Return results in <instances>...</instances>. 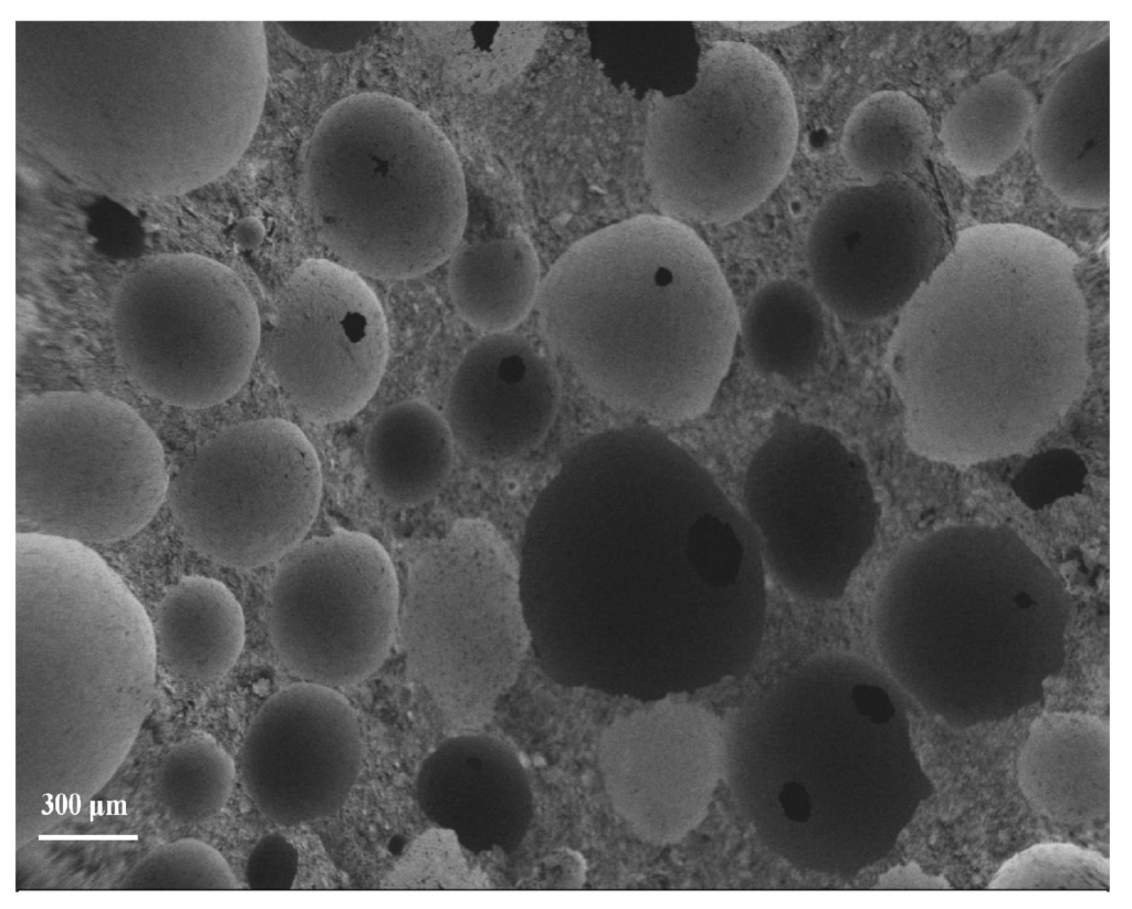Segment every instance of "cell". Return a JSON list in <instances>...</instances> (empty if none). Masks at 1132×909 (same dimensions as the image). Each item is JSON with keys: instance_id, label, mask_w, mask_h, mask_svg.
<instances>
[{"instance_id": "cell-1", "label": "cell", "mask_w": 1132, "mask_h": 909, "mask_svg": "<svg viewBox=\"0 0 1132 909\" xmlns=\"http://www.w3.org/2000/svg\"><path fill=\"white\" fill-rule=\"evenodd\" d=\"M704 473L661 431L608 429L574 446L538 495L520 561L531 646L567 686L639 678L700 634L703 599L738 589L735 516L701 509Z\"/></svg>"}, {"instance_id": "cell-2", "label": "cell", "mask_w": 1132, "mask_h": 909, "mask_svg": "<svg viewBox=\"0 0 1132 909\" xmlns=\"http://www.w3.org/2000/svg\"><path fill=\"white\" fill-rule=\"evenodd\" d=\"M1077 263L1029 226L957 233L889 343L915 452L956 466L996 460L1030 449L1066 416L1089 376Z\"/></svg>"}, {"instance_id": "cell-3", "label": "cell", "mask_w": 1132, "mask_h": 909, "mask_svg": "<svg viewBox=\"0 0 1132 909\" xmlns=\"http://www.w3.org/2000/svg\"><path fill=\"white\" fill-rule=\"evenodd\" d=\"M538 295L548 341L609 405L691 419L727 373L736 306L711 250L680 220L642 215L586 236Z\"/></svg>"}, {"instance_id": "cell-4", "label": "cell", "mask_w": 1132, "mask_h": 909, "mask_svg": "<svg viewBox=\"0 0 1132 909\" xmlns=\"http://www.w3.org/2000/svg\"><path fill=\"white\" fill-rule=\"evenodd\" d=\"M109 65L82 69L19 128L74 181L114 196H168L227 173L259 124L263 23H196ZM154 41L151 42V45Z\"/></svg>"}, {"instance_id": "cell-5", "label": "cell", "mask_w": 1132, "mask_h": 909, "mask_svg": "<svg viewBox=\"0 0 1132 909\" xmlns=\"http://www.w3.org/2000/svg\"><path fill=\"white\" fill-rule=\"evenodd\" d=\"M305 190L323 243L373 278L434 269L465 227L452 145L420 109L386 94L352 95L323 114L306 150Z\"/></svg>"}, {"instance_id": "cell-6", "label": "cell", "mask_w": 1132, "mask_h": 909, "mask_svg": "<svg viewBox=\"0 0 1132 909\" xmlns=\"http://www.w3.org/2000/svg\"><path fill=\"white\" fill-rule=\"evenodd\" d=\"M1065 582L1007 525L958 524L909 542L879 589L876 635L892 667L1056 661Z\"/></svg>"}, {"instance_id": "cell-7", "label": "cell", "mask_w": 1132, "mask_h": 909, "mask_svg": "<svg viewBox=\"0 0 1132 909\" xmlns=\"http://www.w3.org/2000/svg\"><path fill=\"white\" fill-rule=\"evenodd\" d=\"M797 137L795 100L777 65L750 44L716 42L690 90L652 103L643 148L651 198L680 221H735L780 184Z\"/></svg>"}, {"instance_id": "cell-8", "label": "cell", "mask_w": 1132, "mask_h": 909, "mask_svg": "<svg viewBox=\"0 0 1132 909\" xmlns=\"http://www.w3.org/2000/svg\"><path fill=\"white\" fill-rule=\"evenodd\" d=\"M408 667L442 719L475 731L531 647L520 561L493 524L462 519L409 573L399 619Z\"/></svg>"}, {"instance_id": "cell-9", "label": "cell", "mask_w": 1132, "mask_h": 909, "mask_svg": "<svg viewBox=\"0 0 1132 909\" xmlns=\"http://www.w3.org/2000/svg\"><path fill=\"white\" fill-rule=\"evenodd\" d=\"M168 487L159 440L122 400L60 390L17 406V533L120 541L151 520Z\"/></svg>"}, {"instance_id": "cell-10", "label": "cell", "mask_w": 1132, "mask_h": 909, "mask_svg": "<svg viewBox=\"0 0 1132 909\" xmlns=\"http://www.w3.org/2000/svg\"><path fill=\"white\" fill-rule=\"evenodd\" d=\"M17 679L29 694H137L153 681L154 629L83 543L15 534Z\"/></svg>"}, {"instance_id": "cell-11", "label": "cell", "mask_w": 1132, "mask_h": 909, "mask_svg": "<svg viewBox=\"0 0 1132 909\" xmlns=\"http://www.w3.org/2000/svg\"><path fill=\"white\" fill-rule=\"evenodd\" d=\"M118 356L149 396L200 409L233 396L260 341L258 309L239 276L192 253L157 255L119 283L112 307Z\"/></svg>"}, {"instance_id": "cell-12", "label": "cell", "mask_w": 1132, "mask_h": 909, "mask_svg": "<svg viewBox=\"0 0 1132 909\" xmlns=\"http://www.w3.org/2000/svg\"><path fill=\"white\" fill-rule=\"evenodd\" d=\"M322 479L316 453L292 422L231 426L203 443L168 487L188 543L226 566L252 568L284 557L315 519Z\"/></svg>"}, {"instance_id": "cell-13", "label": "cell", "mask_w": 1132, "mask_h": 909, "mask_svg": "<svg viewBox=\"0 0 1132 909\" xmlns=\"http://www.w3.org/2000/svg\"><path fill=\"white\" fill-rule=\"evenodd\" d=\"M398 586L373 537L338 531L301 542L280 564L269 629L282 662L303 680L337 688L374 673L392 642Z\"/></svg>"}, {"instance_id": "cell-14", "label": "cell", "mask_w": 1132, "mask_h": 909, "mask_svg": "<svg viewBox=\"0 0 1132 909\" xmlns=\"http://www.w3.org/2000/svg\"><path fill=\"white\" fill-rule=\"evenodd\" d=\"M944 244L934 205L902 177L832 192L814 216L806 258L821 303L842 320L868 323L902 311Z\"/></svg>"}, {"instance_id": "cell-15", "label": "cell", "mask_w": 1132, "mask_h": 909, "mask_svg": "<svg viewBox=\"0 0 1132 909\" xmlns=\"http://www.w3.org/2000/svg\"><path fill=\"white\" fill-rule=\"evenodd\" d=\"M266 355L276 387L303 418H349L371 398L386 366L381 305L352 269L307 260L276 295Z\"/></svg>"}, {"instance_id": "cell-16", "label": "cell", "mask_w": 1132, "mask_h": 909, "mask_svg": "<svg viewBox=\"0 0 1132 909\" xmlns=\"http://www.w3.org/2000/svg\"><path fill=\"white\" fill-rule=\"evenodd\" d=\"M361 759L360 727L349 702L334 688L305 681L277 691L260 709L243 743L241 770L258 808L290 827L338 812Z\"/></svg>"}, {"instance_id": "cell-17", "label": "cell", "mask_w": 1132, "mask_h": 909, "mask_svg": "<svg viewBox=\"0 0 1132 909\" xmlns=\"http://www.w3.org/2000/svg\"><path fill=\"white\" fill-rule=\"evenodd\" d=\"M722 762L715 719L704 709L661 702L614 721L599 764L618 814L643 839L680 840L705 817Z\"/></svg>"}, {"instance_id": "cell-18", "label": "cell", "mask_w": 1132, "mask_h": 909, "mask_svg": "<svg viewBox=\"0 0 1132 909\" xmlns=\"http://www.w3.org/2000/svg\"><path fill=\"white\" fill-rule=\"evenodd\" d=\"M559 400L557 375L527 339L496 333L473 345L447 396L453 440L472 459L502 462L545 437Z\"/></svg>"}, {"instance_id": "cell-19", "label": "cell", "mask_w": 1132, "mask_h": 909, "mask_svg": "<svg viewBox=\"0 0 1132 909\" xmlns=\"http://www.w3.org/2000/svg\"><path fill=\"white\" fill-rule=\"evenodd\" d=\"M421 812L476 851L517 845L532 817L531 786L516 755L474 731L441 742L416 777Z\"/></svg>"}, {"instance_id": "cell-20", "label": "cell", "mask_w": 1132, "mask_h": 909, "mask_svg": "<svg viewBox=\"0 0 1132 909\" xmlns=\"http://www.w3.org/2000/svg\"><path fill=\"white\" fill-rule=\"evenodd\" d=\"M1037 170L1067 205L1101 209L1110 200V40L1077 54L1058 76L1035 117Z\"/></svg>"}, {"instance_id": "cell-21", "label": "cell", "mask_w": 1132, "mask_h": 909, "mask_svg": "<svg viewBox=\"0 0 1132 909\" xmlns=\"http://www.w3.org/2000/svg\"><path fill=\"white\" fill-rule=\"evenodd\" d=\"M1109 738V724L1096 715L1038 717L1017 760L1018 784L1034 809L1067 825L1108 816Z\"/></svg>"}, {"instance_id": "cell-22", "label": "cell", "mask_w": 1132, "mask_h": 909, "mask_svg": "<svg viewBox=\"0 0 1132 909\" xmlns=\"http://www.w3.org/2000/svg\"><path fill=\"white\" fill-rule=\"evenodd\" d=\"M153 629L166 668L196 682L222 677L244 642L240 604L222 583L202 576L182 578L169 588Z\"/></svg>"}, {"instance_id": "cell-23", "label": "cell", "mask_w": 1132, "mask_h": 909, "mask_svg": "<svg viewBox=\"0 0 1132 909\" xmlns=\"http://www.w3.org/2000/svg\"><path fill=\"white\" fill-rule=\"evenodd\" d=\"M453 441L447 420L430 406L416 400L391 406L367 435L365 460L370 481L390 503H422L447 480Z\"/></svg>"}, {"instance_id": "cell-24", "label": "cell", "mask_w": 1132, "mask_h": 909, "mask_svg": "<svg viewBox=\"0 0 1132 909\" xmlns=\"http://www.w3.org/2000/svg\"><path fill=\"white\" fill-rule=\"evenodd\" d=\"M1033 112L1031 95L1016 76L1006 71L983 76L942 118L946 158L965 177L993 174L1018 150Z\"/></svg>"}, {"instance_id": "cell-25", "label": "cell", "mask_w": 1132, "mask_h": 909, "mask_svg": "<svg viewBox=\"0 0 1132 909\" xmlns=\"http://www.w3.org/2000/svg\"><path fill=\"white\" fill-rule=\"evenodd\" d=\"M449 292L459 315L490 334L505 333L530 312L539 291V267L522 236L464 247L452 259Z\"/></svg>"}, {"instance_id": "cell-26", "label": "cell", "mask_w": 1132, "mask_h": 909, "mask_svg": "<svg viewBox=\"0 0 1132 909\" xmlns=\"http://www.w3.org/2000/svg\"><path fill=\"white\" fill-rule=\"evenodd\" d=\"M738 331L758 373L803 379L814 369L824 344L821 301L796 281H773L753 296Z\"/></svg>"}, {"instance_id": "cell-27", "label": "cell", "mask_w": 1132, "mask_h": 909, "mask_svg": "<svg viewBox=\"0 0 1132 909\" xmlns=\"http://www.w3.org/2000/svg\"><path fill=\"white\" fill-rule=\"evenodd\" d=\"M924 107L902 91H881L861 101L842 132L841 153L864 184L902 178L915 169L931 143Z\"/></svg>"}, {"instance_id": "cell-28", "label": "cell", "mask_w": 1132, "mask_h": 909, "mask_svg": "<svg viewBox=\"0 0 1132 909\" xmlns=\"http://www.w3.org/2000/svg\"><path fill=\"white\" fill-rule=\"evenodd\" d=\"M989 889L1109 890V860L1072 844L1033 846L1007 860Z\"/></svg>"}, {"instance_id": "cell-29", "label": "cell", "mask_w": 1132, "mask_h": 909, "mask_svg": "<svg viewBox=\"0 0 1132 909\" xmlns=\"http://www.w3.org/2000/svg\"><path fill=\"white\" fill-rule=\"evenodd\" d=\"M1087 473L1084 461L1075 451L1056 448L1028 459L1012 480V489L1027 508L1038 511L1080 493Z\"/></svg>"}, {"instance_id": "cell-30", "label": "cell", "mask_w": 1132, "mask_h": 909, "mask_svg": "<svg viewBox=\"0 0 1132 909\" xmlns=\"http://www.w3.org/2000/svg\"><path fill=\"white\" fill-rule=\"evenodd\" d=\"M295 41L311 49L342 53L366 42L375 32V22H281Z\"/></svg>"}, {"instance_id": "cell-31", "label": "cell", "mask_w": 1132, "mask_h": 909, "mask_svg": "<svg viewBox=\"0 0 1132 909\" xmlns=\"http://www.w3.org/2000/svg\"><path fill=\"white\" fill-rule=\"evenodd\" d=\"M880 887L883 889H915V890H941L950 889V884L943 877L926 875L915 864L911 863L904 867H897L881 878Z\"/></svg>"}, {"instance_id": "cell-32", "label": "cell", "mask_w": 1132, "mask_h": 909, "mask_svg": "<svg viewBox=\"0 0 1132 909\" xmlns=\"http://www.w3.org/2000/svg\"><path fill=\"white\" fill-rule=\"evenodd\" d=\"M264 233L262 222L253 217L240 220L234 228L237 243L245 249L256 248L262 242Z\"/></svg>"}]
</instances>
